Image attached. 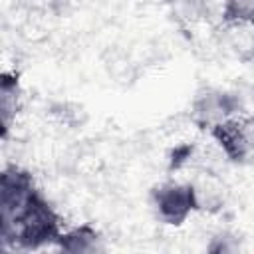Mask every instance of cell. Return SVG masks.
<instances>
[{
    "mask_svg": "<svg viewBox=\"0 0 254 254\" xmlns=\"http://www.w3.org/2000/svg\"><path fill=\"white\" fill-rule=\"evenodd\" d=\"M60 236V216L38 190L20 210L0 218V238L6 246L40 248L44 244L58 242Z\"/></svg>",
    "mask_w": 254,
    "mask_h": 254,
    "instance_id": "6da1fadb",
    "label": "cell"
},
{
    "mask_svg": "<svg viewBox=\"0 0 254 254\" xmlns=\"http://www.w3.org/2000/svg\"><path fill=\"white\" fill-rule=\"evenodd\" d=\"M153 200L161 220H165L167 224L185 222L189 214L200 206L196 189L192 185H181V183H169L159 187L153 194Z\"/></svg>",
    "mask_w": 254,
    "mask_h": 254,
    "instance_id": "7a4b0ae2",
    "label": "cell"
},
{
    "mask_svg": "<svg viewBox=\"0 0 254 254\" xmlns=\"http://www.w3.org/2000/svg\"><path fill=\"white\" fill-rule=\"evenodd\" d=\"M210 133L230 161H244L254 149V119L228 117L212 125Z\"/></svg>",
    "mask_w": 254,
    "mask_h": 254,
    "instance_id": "3957f363",
    "label": "cell"
},
{
    "mask_svg": "<svg viewBox=\"0 0 254 254\" xmlns=\"http://www.w3.org/2000/svg\"><path fill=\"white\" fill-rule=\"evenodd\" d=\"M236 109L234 97L226 93H206L202 95L194 105V115L200 125H216L224 119H228Z\"/></svg>",
    "mask_w": 254,
    "mask_h": 254,
    "instance_id": "277c9868",
    "label": "cell"
},
{
    "mask_svg": "<svg viewBox=\"0 0 254 254\" xmlns=\"http://www.w3.org/2000/svg\"><path fill=\"white\" fill-rule=\"evenodd\" d=\"M18 95H20V87H18V77L10 75V73H2L0 79V113H2V125H4V135L8 133L12 119L16 117L18 111Z\"/></svg>",
    "mask_w": 254,
    "mask_h": 254,
    "instance_id": "5b68a950",
    "label": "cell"
},
{
    "mask_svg": "<svg viewBox=\"0 0 254 254\" xmlns=\"http://www.w3.org/2000/svg\"><path fill=\"white\" fill-rule=\"evenodd\" d=\"M97 232L87 224L77 226L69 232H62V236L58 238V246L65 252H93L97 250Z\"/></svg>",
    "mask_w": 254,
    "mask_h": 254,
    "instance_id": "8992f818",
    "label": "cell"
},
{
    "mask_svg": "<svg viewBox=\"0 0 254 254\" xmlns=\"http://www.w3.org/2000/svg\"><path fill=\"white\" fill-rule=\"evenodd\" d=\"M222 20L226 24H254V0H226Z\"/></svg>",
    "mask_w": 254,
    "mask_h": 254,
    "instance_id": "52a82bcc",
    "label": "cell"
}]
</instances>
